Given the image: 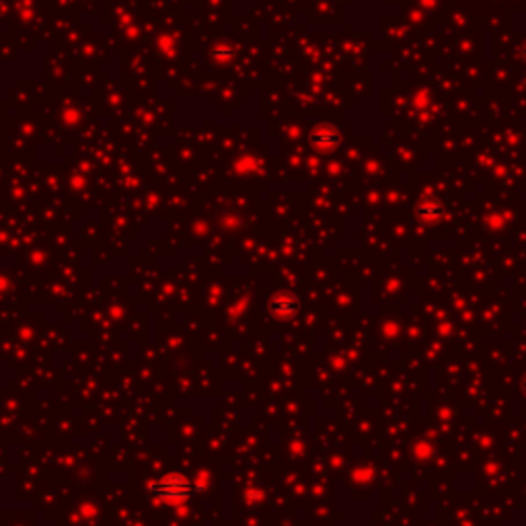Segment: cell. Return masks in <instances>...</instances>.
Masks as SVG:
<instances>
[{
    "mask_svg": "<svg viewBox=\"0 0 526 526\" xmlns=\"http://www.w3.org/2000/svg\"><path fill=\"white\" fill-rule=\"evenodd\" d=\"M195 485L189 477H185L184 473H167L162 475L160 479L153 481L148 485V494L155 500L169 503V506H179L185 503L193 496Z\"/></svg>",
    "mask_w": 526,
    "mask_h": 526,
    "instance_id": "1",
    "label": "cell"
},
{
    "mask_svg": "<svg viewBox=\"0 0 526 526\" xmlns=\"http://www.w3.org/2000/svg\"><path fill=\"white\" fill-rule=\"evenodd\" d=\"M269 311L278 319H290L298 313V298L288 292H280L269 300Z\"/></svg>",
    "mask_w": 526,
    "mask_h": 526,
    "instance_id": "2",
    "label": "cell"
},
{
    "mask_svg": "<svg viewBox=\"0 0 526 526\" xmlns=\"http://www.w3.org/2000/svg\"><path fill=\"white\" fill-rule=\"evenodd\" d=\"M245 498H247L249 501H253V500L259 501V500H263V492L262 489H249V492L245 494Z\"/></svg>",
    "mask_w": 526,
    "mask_h": 526,
    "instance_id": "3",
    "label": "cell"
}]
</instances>
